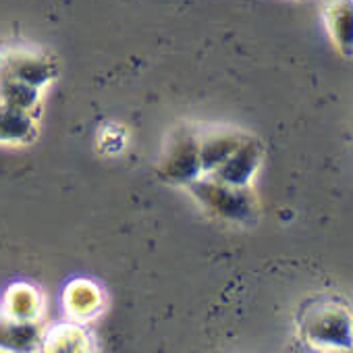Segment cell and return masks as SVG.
Listing matches in <instances>:
<instances>
[{"instance_id": "obj_1", "label": "cell", "mask_w": 353, "mask_h": 353, "mask_svg": "<svg viewBox=\"0 0 353 353\" xmlns=\"http://www.w3.org/2000/svg\"><path fill=\"white\" fill-rule=\"evenodd\" d=\"M156 172L162 181L174 185H190L202 174L200 133L190 127L176 129L162 150Z\"/></svg>"}, {"instance_id": "obj_2", "label": "cell", "mask_w": 353, "mask_h": 353, "mask_svg": "<svg viewBox=\"0 0 353 353\" xmlns=\"http://www.w3.org/2000/svg\"><path fill=\"white\" fill-rule=\"evenodd\" d=\"M188 188L208 212L225 221H243L254 212L252 200L245 188L229 185L216 179L214 174H200Z\"/></svg>"}, {"instance_id": "obj_3", "label": "cell", "mask_w": 353, "mask_h": 353, "mask_svg": "<svg viewBox=\"0 0 353 353\" xmlns=\"http://www.w3.org/2000/svg\"><path fill=\"white\" fill-rule=\"evenodd\" d=\"M0 75L44 90L57 77V65L42 50L13 46L0 50Z\"/></svg>"}, {"instance_id": "obj_4", "label": "cell", "mask_w": 353, "mask_h": 353, "mask_svg": "<svg viewBox=\"0 0 353 353\" xmlns=\"http://www.w3.org/2000/svg\"><path fill=\"white\" fill-rule=\"evenodd\" d=\"M303 332L312 343H326L330 347H347L351 343V322L336 307H322L307 316Z\"/></svg>"}, {"instance_id": "obj_5", "label": "cell", "mask_w": 353, "mask_h": 353, "mask_svg": "<svg viewBox=\"0 0 353 353\" xmlns=\"http://www.w3.org/2000/svg\"><path fill=\"white\" fill-rule=\"evenodd\" d=\"M258 162H260V145L254 143L252 139H243L241 145L214 172H208V174H214L216 179H221L229 185L245 188Z\"/></svg>"}, {"instance_id": "obj_6", "label": "cell", "mask_w": 353, "mask_h": 353, "mask_svg": "<svg viewBox=\"0 0 353 353\" xmlns=\"http://www.w3.org/2000/svg\"><path fill=\"white\" fill-rule=\"evenodd\" d=\"M245 137L229 129H212L200 133V162L202 174L214 172L243 141Z\"/></svg>"}, {"instance_id": "obj_7", "label": "cell", "mask_w": 353, "mask_h": 353, "mask_svg": "<svg viewBox=\"0 0 353 353\" xmlns=\"http://www.w3.org/2000/svg\"><path fill=\"white\" fill-rule=\"evenodd\" d=\"M36 114L3 104L0 108V145H28L38 137Z\"/></svg>"}, {"instance_id": "obj_8", "label": "cell", "mask_w": 353, "mask_h": 353, "mask_svg": "<svg viewBox=\"0 0 353 353\" xmlns=\"http://www.w3.org/2000/svg\"><path fill=\"white\" fill-rule=\"evenodd\" d=\"M44 330L38 322L15 320L0 312V349L5 351H32L42 345Z\"/></svg>"}, {"instance_id": "obj_9", "label": "cell", "mask_w": 353, "mask_h": 353, "mask_svg": "<svg viewBox=\"0 0 353 353\" xmlns=\"http://www.w3.org/2000/svg\"><path fill=\"white\" fill-rule=\"evenodd\" d=\"M3 314L23 320V322H38L42 314V295L36 287L28 283H15L9 287L5 301H3Z\"/></svg>"}, {"instance_id": "obj_10", "label": "cell", "mask_w": 353, "mask_h": 353, "mask_svg": "<svg viewBox=\"0 0 353 353\" xmlns=\"http://www.w3.org/2000/svg\"><path fill=\"white\" fill-rule=\"evenodd\" d=\"M326 28L334 44L351 54L353 52V0H330L324 9Z\"/></svg>"}, {"instance_id": "obj_11", "label": "cell", "mask_w": 353, "mask_h": 353, "mask_svg": "<svg viewBox=\"0 0 353 353\" xmlns=\"http://www.w3.org/2000/svg\"><path fill=\"white\" fill-rule=\"evenodd\" d=\"M63 303H65V310L69 312V316H73L77 320H85V318H92L94 314H98V310L102 307V293L94 283L79 279V281H73L67 285Z\"/></svg>"}, {"instance_id": "obj_12", "label": "cell", "mask_w": 353, "mask_h": 353, "mask_svg": "<svg viewBox=\"0 0 353 353\" xmlns=\"http://www.w3.org/2000/svg\"><path fill=\"white\" fill-rule=\"evenodd\" d=\"M0 96H3V102L21 110H28L36 117H40V108H42V90L32 88L28 83H21L17 79L0 75Z\"/></svg>"}, {"instance_id": "obj_13", "label": "cell", "mask_w": 353, "mask_h": 353, "mask_svg": "<svg viewBox=\"0 0 353 353\" xmlns=\"http://www.w3.org/2000/svg\"><path fill=\"white\" fill-rule=\"evenodd\" d=\"M90 345L88 332L77 324H59L44 330L42 349L44 351H85Z\"/></svg>"}, {"instance_id": "obj_14", "label": "cell", "mask_w": 353, "mask_h": 353, "mask_svg": "<svg viewBox=\"0 0 353 353\" xmlns=\"http://www.w3.org/2000/svg\"><path fill=\"white\" fill-rule=\"evenodd\" d=\"M3 104H5V102H3V96H0V108H3Z\"/></svg>"}]
</instances>
